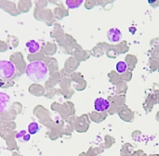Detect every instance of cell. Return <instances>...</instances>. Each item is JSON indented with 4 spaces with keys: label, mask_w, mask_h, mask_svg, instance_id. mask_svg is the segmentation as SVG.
<instances>
[{
    "label": "cell",
    "mask_w": 159,
    "mask_h": 156,
    "mask_svg": "<svg viewBox=\"0 0 159 156\" xmlns=\"http://www.w3.org/2000/svg\"><path fill=\"white\" fill-rule=\"evenodd\" d=\"M25 74L32 81L40 83L47 79L48 69L43 61H34L27 65Z\"/></svg>",
    "instance_id": "obj_1"
},
{
    "label": "cell",
    "mask_w": 159,
    "mask_h": 156,
    "mask_svg": "<svg viewBox=\"0 0 159 156\" xmlns=\"http://www.w3.org/2000/svg\"><path fill=\"white\" fill-rule=\"evenodd\" d=\"M16 68L9 60H0V77L3 79H10L14 76Z\"/></svg>",
    "instance_id": "obj_2"
},
{
    "label": "cell",
    "mask_w": 159,
    "mask_h": 156,
    "mask_svg": "<svg viewBox=\"0 0 159 156\" xmlns=\"http://www.w3.org/2000/svg\"><path fill=\"white\" fill-rule=\"evenodd\" d=\"M106 34H107L109 41L113 44L119 43L122 39V33L117 28H111L110 30L107 31Z\"/></svg>",
    "instance_id": "obj_3"
},
{
    "label": "cell",
    "mask_w": 159,
    "mask_h": 156,
    "mask_svg": "<svg viewBox=\"0 0 159 156\" xmlns=\"http://www.w3.org/2000/svg\"><path fill=\"white\" fill-rule=\"evenodd\" d=\"M110 107V102L108 100L103 98H98L94 101V108L97 112H104Z\"/></svg>",
    "instance_id": "obj_4"
},
{
    "label": "cell",
    "mask_w": 159,
    "mask_h": 156,
    "mask_svg": "<svg viewBox=\"0 0 159 156\" xmlns=\"http://www.w3.org/2000/svg\"><path fill=\"white\" fill-rule=\"evenodd\" d=\"M10 98L6 93H0V113H3L8 105Z\"/></svg>",
    "instance_id": "obj_5"
},
{
    "label": "cell",
    "mask_w": 159,
    "mask_h": 156,
    "mask_svg": "<svg viewBox=\"0 0 159 156\" xmlns=\"http://www.w3.org/2000/svg\"><path fill=\"white\" fill-rule=\"evenodd\" d=\"M26 48L30 53H35L40 50V44L35 40H30L26 43Z\"/></svg>",
    "instance_id": "obj_6"
},
{
    "label": "cell",
    "mask_w": 159,
    "mask_h": 156,
    "mask_svg": "<svg viewBox=\"0 0 159 156\" xmlns=\"http://www.w3.org/2000/svg\"><path fill=\"white\" fill-rule=\"evenodd\" d=\"M84 0H65V4L68 8L70 9H75L79 7L83 4Z\"/></svg>",
    "instance_id": "obj_7"
},
{
    "label": "cell",
    "mask_w": 159,
    "mask_h": 156,
    "mask_svg": "<svg viewBox=\"0 0 159 156\" xmlns=\"http://www.w3.org/2000/svg\"><path fill=\"white\" fill-rule=\"evenodd\" d=\"M16 138H17L18 140H20L21 142H27L28 140H30L31 134H30V133H27L25 130H22V131H20V132L16 135Z\"/></svg>",
    "instance_id": "obj_8"
},
{
    "label": "cell",
    "mask_w": 159,
    "mask_h": 156,
    "mask_svg": "<svg viewBox=\"0 0 159 156\" xmlns=\"http://www.w3.org/2000/svg\"><path fill=\"white\" fill-rule=\"evenodd\" d=\"M39 130H40V127L35 122H33L28 126V133H30L31 135H34V134L37 133Z\"/></svg>",
    "instance_id": "obj_9"
},
{
    "label": "cell",
    "mask_w": 159,
    "mask_h": 156,
    "mask_svg": "<svg viewBox=\"0 0 159 156\" xmlns=\"http://www.w3.org/2000/svg\"><path fill=\"white\" fill-rule=\"evenodd\" d=\"M116 68L117 73H119V74H124V73L127 71L128 65H127V63H126L125 61H118Z\"/></svg>",
    "instance_id": "obj_10"
},
{
    "label": "cell",
    "mask_w": 159,
    "mask_h": 156,
    "mask_svg": "<svg viewBox=\"0 0 159 156\" xmlns=\"http://www.w3.org/2000/svg\"><path fill=\"white\" fill-rule=\"evenodd\" d=\"M157 0H148V2L150 3V4H154V3H156Z\"/></svg>",
    "instance_id": "obj_11"
}]
</instances>
